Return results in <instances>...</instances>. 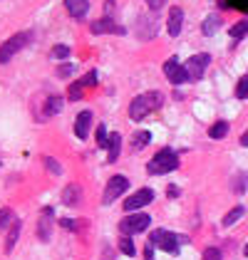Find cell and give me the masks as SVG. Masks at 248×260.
<instances>
[{
  "mask_svg": "<svg viewBox=\"0 0 248 260\" xmlns=\"http://www.w3.org/2000/svg\"><path fill=\"white\" fill-rule=\"evenodd\" d=\"M219 27H221V18L219 15H208L206 20H204V25H201V32L204 35H213Z\"/></svg>",
  "mask_w": 248,
  "mask_h": 260,
  "instance_id": "cell-17",
  "label": "cell"
},
{
  "mask_svg": "<svg viewBox=\"0 0 248 260\" xmlns=\"http://www.w3.org/2000/svg\"><path fill=\"white\" fill-rule=\"evenodd\" d=\"M119 250H122L124 255H129V258L137 253V248H134V243H132L129 236H122V240H119Z\"/></svg>",
  "mask_w": 248,
  "mask_h": 260,
  "instance_id": "cell-25",
  "label": "cell"
},
{
  "mask_svg": "<svg viewBox=\"0 0 248 260\" xmlns=\"http://www.w3.org/2000/svg\"><path fill=\"white\" fill-rule=\"evenodd\" d=\"M166 193H169V196H171V199H176V196H179V188H176V186H171V188H169V191H166Z\"/></svg>",
  "mask_w": 248,
  "mask_h": 260,
  "instance_id": "cell-38",
  "label": "cell"
},
{
  "mask_svg": "<svg viewBox=\"0 0 248 260\" xmlns=\"http://www.w3.org/2000/svg\"><path fill=\"white\" fill-rule=\"evenodd\" d=\"M119 149H122V134H109V144H107V161L109 164L119 159Z\"/></svg>",
  "mask_w": 248,
  "mask_h": 260,
  "instance_id": "cell-15",
  "label": "cell"
},
{
  "mask_svg": "<svg viewBox=\"0 0 248 260\" xmlns=\"http://www.w3.org/2000/svg\"><path fill=\"white\" fill-rule=\"evenodd\" d=\"M236 97H238V100H248V75L241 77L238 84H236Z\"/></svg>",
  "mask_w": 248,
  "mask_h": 260,
  "instance_id": "cell-27",
  "label": "cell"
},
{
  "mask_svg": "<svg viewBox=\"0 0 248 260\" xmlns=\"http://www.w3.org/2000/svg\"><path fill=\"white\" fill-rule=\"evenodd\" d=\"M181 22H184V10L181 8H171L169 10V20H166V30L171 38H176L181 32Z\"/></svg>",
  "mask_w": 248,
  "mask_h": 260,
  "instance_id": "cell-10",
  "label": "cell"
},
{
  "mask_svg": "<svg viewBox=\"0 0 248 260\" xmlns=\"http://www.w3.org/2000/svg\"><path fill=\"white\" fill-rule=\"evenodd\" d=\"M243 213H246V211H243V206H236V208H233V211H228L226 216H224V225H233V223H236V220L241 218V216H243Z\"/></svg>",
  "mask_w": 248,
  "mask_h": 260,
  "instance_id": "cell-23",
  "label": "cell"
},
{
  "mask_svg": "<svg viewBox=\"0 0 248 260\" xmlns=\"http://www.w3.org/2000/svg\"><path fill=\"white\" fill-rule=\"evenodd\" d=\"M166 0H146V5L151 8V10H159V8H164Z\"/></svg>",
  "mask_w": 248,
  "mask_h": 260,
  "instance_id": "cell-36",
  "label": "cell"
},
{
  "mask_svg": "<svg viewBox=\"0 0 248 260\" xmlns=\"http://www.w3.org/2000/svg\"><path fill=\"white\" fill-rule=\"evenodd\" d=\"M60 109H62V97H57V94H52L50 100L45 102V114L47 117H55Z\"/></svg>",
  "mask_w": 248,
  "mask_h": 260,
  "instance_id": "cell-19",
  "label": "cell"
},
{
  "mask_svg": "<svg viewBox=\"0 0 248 260\" xmlns=\"http://www.w3.org/2000/svg\"><path fill=\"white\" fill-rule=\"evenodd\" d=\"M151 201H154V191H151V188H139L137 193H132L129 199L124 201V211H127V213H134V211L149 206Z\"/></svg>",
  "mask_w": 248,
  "mask_h": 260,
  "instance_id": "cell-7",
  "label": "cell"
},
{
  "mask_svg": "<svg viewBox=\"0 0 248 260\" xmlns=\"http://www.w3.org/2000/svg\"><path fill=\"white\" fill-rule=\"evenodd\" d=\"M228 134V121H216L211 129H208V137L211 139H224Z\"/></svg>",
  "mask_w": 248,
  "mask_h": 260,
  "instance_id": "cell-20",
  "label": "cell"
},
{
  "mask_svg": "<svg viewBox=\"0 0 248 260\" xmlns=\"http://www.w3.org/2000/svg\"><path fill=\"white\" fill-rule=\"evenodd\" d=\"M184 238H179L176 233H169V231H154L151 233V238L149 243L154 245V248H162L164 253H171V255H176L179 253V243Z\"/></svg>",
  "mask_w": 248,
  "mask_h": 260,
  "instance_id": "cell-4",
  "label": "cell"
},
{
  "mask_svg": "<svg viewBox=\"0 0 248 260\" xmlns=\"http://www.w3.org/2000/svg\"><path fill=\"white\" fill-rule=\"evenodd\" d=\"M241 144H243V146H248V132L243 134V137H241Z\"/></svg>",
  "mask_w": 248,
  "mask_h": 260,
  "instance_id": "cell-39",
  "label": "cell"
},
{
  "mask_svg": "<svg viewBox=\"0 0 248 260\" xmlns=\"http://www.w3.org/2000/svg\"><path fill=\"white\" fill-rule=\"evenodd\" d=\"M80 186H75V183H70V186H65V191H62V203L65 206H77L80 203Z\"/></svg>",
  "mask_w": 248,
  "mask_h": 260,
  "instance_id": "cell-16",
  "label": "cell"
},
{
  "mask_svg": "<svg viewBox=\"0 0 248 260\" xmlns=\"http://www.w3.org/2000/svg\"><path fill=\"white\" fill-rule=\"evenodd\" d=\"M204 260H221V250H219V248H206Z\"/></svg>",
  "mask_w": 248,
  "mask_h": 260,
  "instance_id": "cell-32",
  "label": "cell"
},
{
  "mask_svg": "<svg viewBox=\"0 0 248 260\" xmlns=\"http://www.w3.org/2000/svg\"><path fill=\"white\" fill-rule=\"evenodd\" d=\"M45 166H47V171H52L55 176H60L62 174V166L55 159H50V156H45Z\"/></svg>",
  "mask_w": 248,
  "mask_h": 260,
  "instance_id": "cell-29",
  "label": "cell"
},
{
  "mask_svg": "<svg viewBox=\"0 0 248 260\" xmlns=\"http://www.w3.org/2000/svg\"><path fill=\"white\" fill-rule=\"evenodd\" d=\"M52 57H55V60H67V57H70V47H67V45H55V47H52Z\"/></svg>",
  "mask_w": 248,
  "mask_h": 260,
  "instance_id": "cell-28",
  "label": "cell"
},
{
  "mask_svg": "<svg viewBox=\"0 0 248 260\" xmlns=\"http://www.w3.org/2000/svg\"><path fill=\"white\" fill-rule=\"evenodd\" d=\"M10 223H15V216H13V211H10V208H3V211H0V231L10 228Z\"/></svg>",
  "mask_w": 248,
  "mask_h": 260,
  "instance_id": "cell-26",
  "label": "cell"
},
{
  "mask_svg": "<svg viewBox=\"0 0 248 260\" xmlns=\"http://www.w3.org/2000/svg\"><path fill=\"white\" fill-rule=\"evenodd\" d=\"M84 87H87V84H84L82 80L72 82V87H70V92H67V94H70V102H80V100H82V89H84Z\"/></svg>",
  "mask_w": 248,
  "mask_h": 260,
  "instance_id": "cell-24",
  "label": "cell"
},
{
  "mask_svg": "<svg viewBox=\"0 0 248 260\" xmlns=\"http://www.w3.org/2000/svg\"><path fill=\"white\" fill-rule=\"evenodd\" d=\"M162 104H164L162 92H144V94H139V97L132 100V104H129V117L134 121H142L146 114L157 112Z\"/></svg>",
  "mask_w": 248,
  "mask_h": 260,
  "instance_id": "cell-1",
  "label": "cell"
},
{
  "mask_svg": "<svg viewBox=\"0 0 248 260\" xmlns=\"http://www.w3.org/2000/svg\"><path fill=\"white\" fill-rule=\"evenodd\" d=\"M164 75H166V80L171 82V84H184V82L191 80V77H189V72H186V67H181L176 57H171V60L164 62Z\"/></svg>",
  "mask_w": 248,
  "mask_h": 260,
  "instance_id": "cell-8",
  "label": "cell"
},
{
  "mask_svg": "<svg viewBox=\"0 0 248 260\" xmlns=\"http://www.w3.org/2000/svg\"><path fill=\"white\" fill-rule=\"evenodd\" d=\"M224 5H228V8H236V10H243V13L248 10V0H226Z\"/></svg>",
  "mask_w": 248,
  "mask_h": 260,
  "instance_id": "cell-30",
  "label": "cell"
},
{
  "mask_svg": "<svg viewBox=\"0 0 248 260\" xmlns=\"http://www.w3.org/2000/svg\"><path fill=\"white\" fill-rule=\"evenodd\" d=\"M127 188H129V181L124 179V176H112V179H109V183H107V188H104L102 203H104V206H109L112 201L119 199Z\"/></svg>",
  "mask_w": 248,
  "mask_h": 260,
  "instance_id": "cell-6",
  "label": "cell"
},
{
  "mask_svg": "<svg viewBox=\"0 0 248 260\" xmlns=\"http://www.w3.org/2000/svg\"><path fill=\"white\" fill-rule=\"evenodd\" d=\"M228 35H231L233 40H241V38H246V35H248V20L236 22V25L228 30Z\"/></svg>",
  "mask_w": 248,
  "mask_h": 260,
  "instance_id": "cell-21",
  "label": "cell"
},
{
  "mask_svg": "<svg viewBox=\"0 0 248 260\" xmlns=\"http://www.w3.org/2000/svg\"><path fill=\"white\" fill-rule=\"evenodd\" d=\"M89 124H92V112L84 109V112L77 114V121H75V134H77L80 139H87V137H89Z\"/></svg>",
  "mask_w": 248,
  "mask_h": 260,
  "instance_id": "cell-12",
  "label": "cell"
},
{
  "mask_svg": "<svg viewBox=\"0 0 248 260\" xmlns=\"http://www.w3.org/2000/svg\"><path fill=\"white\" fill-rule=\"evenodd\" d=\"M65 8L72 18H82L89 10V0H65Z\"/></svg>",
  "mask_w": 248,
  "mask_h": 260,
  "instance_id": "cell-14",
  "label": "cell"
},
{
  "mask_svg": "<svg viewBox=\"0 0 248 260\" xmlns=\"http://www.w3.org/2000/svg\"><path fill=\"white\" fill-rule=\"evenodd\" d=\"M52 208H42L40 213V223H38V236L40 240H50V228H52Z\"/></svg>",
  "mask_w": 248,
  "mask_h": 260,
  "instance_id": "cell-13",
  "label": "cell"
},
{
  "mask_svg": "<svg viewBox=\"0 0 248 260\" xmlns=\"http://www.w3.org/2000/svg\"><path fill=\"white\" fill-rule=\"evenodd\" d=\"M60 225L62 228H67V231H77V228H80V223H77V220H70V218L60 220Z\"/></svg>",
  "mask_w": 248,
  "mask_h": 260,
  "instance_id": "cell-33",
  "label": "cell"
},
{
  "mask_svg": "<svg viewBox=\"0 0 248 260\" xmlns=\"http://www.w3.org/2000/svg\"><path fill=\"white\" fill-rule=\"evenodd\" d=\"M18 236H20V220H15V223H13V228H10V233H8V240H5V253H10V250L15 248Z\"/></svg>",
  "mask_w": 248,
  "mask_h": 260,
  "instance_id": "cell-18",
  "label": "cell"
},
{
  "mask_svg": "<svg viewBox=\"0 0 248 260\" xmlns=\"http://www.w3.org/2000/svg\"><path fill=\"white\" fill-rule=\"evenodd\" d=\"M72 72H75V67H72V64H62L60 70H57V75H60V77H70Z\"/></svg>",
  "mask_w": 248,
  "mask_h": 260,
  "instance_id": "cell-34",
  "label": "cell"
},
{
  "mask_svg": "<svg viewBox=\"0 0 248 260\" xmlns=\"http://www.w3.org/2000/svg\"><path fill=\"white\" fill-rule=\"evenodd\" d=\"M174 169H179V156L171 149H162L159 154H154V159L146 164V171L151 176H162V174H169Z\"/></svg>",
  "mask_w": 248,
  "mask_h": 260,
  "instance_id": "cell-2",
  "label": "cell"
},
{
  "mask_svg": "<svg viewBox=\"0 0 248 260\" xmlns=\"http://www.w3.org/2000/svg\"><path fill=\"white\" fill-rule=\"evenodd\" d=\"M243 253H246V258H248V245H246V248H243Z\"/></svg>",
  "mask_w": 248,
  "mask_h": 260,
  "instance_id": "cell-40",
  "label": "cell"
},
{
  "mask_svg": "<svg viewBox=\"0 0 248 260\" xmlns=\"http://www.w3.org/2000/svg\"><path fill=\"white\" fill-rule=\"evenodd\" d=\"M107 144H109V141H107V129H104V126H97V146H107Z\"/></svg>",
  "mask_w": 248,
  "mask_h": 260,
  "instance_id": "cell-31",
  "label": "cell"
},
{
  "mask_svg": "<svg viewBox=\"0 0 248 260\" xmlns=\"http://www.w3.org/2000/svg\"><path fill=\"white\" fill-rule=\"evenodd\" d=\"M82 82L87 87H95V84H97V72H89L87 77H82Z\"/></svg>",
  "mask_w": 248,
  "mask_h": 260,
  "instance_id": "cell-35",
  "label": "cell"
},
{
  "mask_svg": "<svg viewBox=\"0 0 248 260\" xmlns=\"http://www.w3.org/2000/svg\"><path fill=\"white\" fill-rule=\"evenodd\" d=\"M92 32H95V35H102V32H117V35H124V27L122 25H117L112 18H104V20L92 22Z\"/></svg>",
  "mask_w": 248,
  "mask_h": 260,
  "instance_id": "cell-11",
  "label": "cell"
},
{
  "mask_svg": "<svg viewBox=\"0 0 248 260\" xmlns=\"http://www.w3.org/2000/svg\"><path fill=\"white\" fill-rule=\"evenodd\" d=\"M149 141H151V134H149V132H137V134H134V141H132V149L139 151V149H144Z\"/></svg>",
  "mask_w": 248,
  "mask_h": 260,
  "instance_id": "cell-22",
  "label": "cell"
},
{
  "mask_svg": "<svg viewBox=\"0 0 248 260\" xmlns=\"http://www.w3.org/2000/svg\"><path fill=\"white\" fill-rule=\"evenodd\" d=\"M144 258H146V260H154V245H151V243H146V248H144Z\"/></svg>",
  "mask_w": 248,
  "mask_h": 260,
  "instance_id": "cell-37",
  "label": "cell"
},
{
  "mask_svg": "<svg viewBox=\"0 0 248 260\" xmlns=\"http://www.w3.org/2000/svg\"><path fill=\"white\" fill-rule=\"evenodd\" d=\"M30 40H33V32H18V35H13L10 40L3 42V45H0V64L10 62V57H13L15 52H20Z\"/></svg>",
  "mask_w": 248,
  "mask_h": 260,
  "instance_id": "cell-3",
  "label": "cell"
},
{
  "mask_svg": "<svg viewBox=\"0 0 248 260\" xmlns=\"http://www.w3.org/2000/svg\"><path fill=\"white\" fill-rule=\"evenodd\" d=\"M208 62H211V57H208L206 52H199V55H194V57H189V62H186V72H189V77L196 82L204 77V72H206Z\"/></svg>",
  "mask_w": 248,
  "mask_h": 260,
  "instance_id": "cell-9",
  "label": "cell"
},
{
  "mask_svg": "<svg viewBox=\"0 0 248 260\" xmlns=\"http://www.w3.org/2000/svg\"><path fill=\"white\" fill-rule=\"evenodd\" d=\"M149 223H151L149 213H129V216L119 223V231H122L124 236H134V233L146 231V228H149Z\"/></svg>",
  "mask_w": 248,
  "mask_h": 260,
  "instance_id": "cell-5",
  "label": "cell"
}]
</instances>
